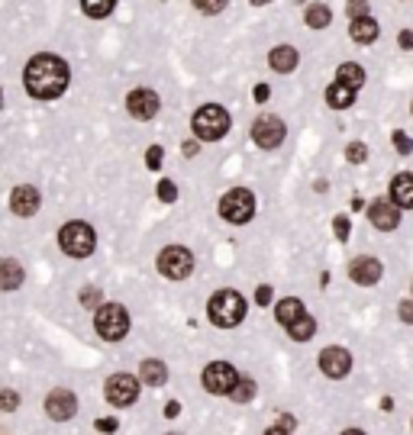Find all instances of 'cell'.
<instances>
[{
    "mask_svg": "<svg viewBox=\"0 0 413 435\" xmlns=\"http://www.w3.org/2000/svg\"><path fill=\"white\" fill-rule=\"evenodd\" d=\"M68 84H71V68L52 52L33 55L23 68V87L33 101H59L68 91Z\"/></svg>",
    "mask_w": 413,
    "mask_h": 435,
    "instance_id": "6da1fadb",
    "label": "cell"
},
{
    "mask_svg": "<svg viewBox=\"0 0 413 435\" xmlns=\"http://www.w3.org/2000/svg\"><path fill=\"white\" fill-rule=\"evenodd\" d=\"M59 249L71 258H91L94 249H97V233L85 219H71L59 229Z\"/></svg>",
    "mask_w": 413,
    "mask_h": 435,
    "instance_id": "7a4b0ae2",
    "label": "cell"
},
{
    "mask_svg": "<svg viewBox=\"0 0 413 435\" xmlns=\"http://www.w3.org/2000/svg\"><path fill=\"white\" fill-rule=\"evenodd\" d=\"M191 129H194V135L201 142H219V139L229 133L226 107H219V103H203L194 117H191Z\"/></svg>",
    "mask_w": 413,
    "mask_h": 435,
    "instance_id": "3957f363",
    "label": "cell"
},
{
    "mask_svg": "<svg viewBox=\"0 0 413 435\" xmlns=\"http://www.w3.org/2000/svg\"><path fill=\"white\" fill-rule=\"evenodd\" d=\"M207 316H210L213 326L219 329H233L245 319V300L242 293L236 290H219L210 297V307H207Z\"/></svg>",
    "mask_w": 413,
    "mask_h": 435,
    "instance_id": "277c9868",
    "label": "cell"
},
{
    "mask_svg": "<svg viewBox=\"0 0 413 435\" xmlns=\"http://www.w3.org/2000/svg\"><path fill=\"white\" fill-rule=\"evenodd\" d=\"M94 329L103 342H119L129 332V313L123 303H101L94 310Z\"/></svg>",
    "mask_w": 413,
    "mask_h": 435,
    "instance_id": "5b68a950",
    "label": "cell"
},
{
    "mask_svg": "<svg viewBox=\"0 0 413 435\" xmlns=\"http://www.w3.org/2000/svg\"><path fill=\"white\" fill-rule=\"evenodd\" d=\"M219 216L233 223V226H245L249 219L255 216V197L252 191H245V187H233V191L223 193V200H219Z\"/></svg>",
    "mask_w": 413,
    "mask_h": 435,
    "instance_id": "8992f818",
    "label": "cell"
},
{
    "mask_svg": "<svg viewBox=\"0 0 413 435\" xmlns=\"http://www.w3.org/2000/svg\"><path fill=\"white\" fill-rule=\"evenodd\" d=\"M103 397H107L110 406H117V410H126L139 400V377L126 374V371H119V374H110L107 384H103Z\"/></svg>",
    "mask_w": 413,
    "mask_h": 435,
    "instance_id": "52a82bcc",
    "label": "cell"
},
{
    "mask_svg": "<svg viewBox=\"0 0 413 435\" xmlns=\"http://www.w3.org/2000/svg\"><path fill=\"white\" fill-rule=\"evenodd\" d=\"M159 271L168 281H184L194 271V255L184 245H168V249L159 251Z\"/></svg>",
    "mask_w": 413,
    "mask_h": 435,
    "instance_id": "ba28073f",
    "label": "cell"
},
{
    "mask_svg": "<svg viewBox=\"0 0 413 435\" xmlns=\"http://www.w3.org/2000/svg\"><path fill=\"white\" fill-rule=\"evenodd\" d=\"M284 135H287V126H284V119L275 117V113H261L252 123V142L259 145V149H278V145L284 142Z\"/></svg>",
    "mask_w": 413,
    "mask_h": 435,
    "instance_id": "9c48e42d",
    "label": "cell"
},
{
    "mask_svg": "<svg viewBox=\"0 0 413 435\" xmlns=\"http://www.w3.org/2000/svg\"><path fill=\"white\" fill-rule=\"evenodd\" d=\"M236 368L233 364H226V361H213V364H207L201 374V384L207 394L213 397H226L229 390H233V384H236Z\"/></svg>",
    "mask_w": 413,
    "mask_h": 435,
    "instance_id": "30bf717a",
    "label": "cell"
},
{
    "mask_svg": "<svg viewBox=\"0 0 413 435\" xmlns=\"http://www.w3.org/2000/svg\"><path fill=\"white\" fill-rule=\"evenodd\" d=\"M159 110H161V101L152 87H136V91L126 94V113L133 119H139V123L155 119L159 117Z\"/></svg>",
    "mask_w": 413,
    "mask_h": 435,
    "instance_id": "8fae6325",
    "label": "cell"
},
{
    "mask_svg": "<svg viewBox=\"0 0 413 435\" xmlns=\"http://www.w3.org/2000/svg\"><path fill=\"white\" fill-rule=\"evenodd\" d=\"M75 413H78L75 390H68V387L49 390V397H45V416H49L52 422H68V419H75Z\"/></svg>",
    "mask_w": 413,
    "mask_h": 435,
    "instance_id": "7c38bea8",
    "label": "cell"
},
{
    "mask_svg": "<svg viewBox=\"0 0 413 435\" xmlns=\"http://www.w3.org/2000/svg\"><path fill=\"white\" fill-rule=\"evenodd\" d=\"M317 364H320V371L326 377L342 381V377L352 371V355H349V348H342V345H329V348H323V352H320Z\"/></svg>",
    "mask_w": 413,
    "mask_h": 435,
    "instance_id": "4fadbf2b",
    "label": "cell"
},
{
    "mask_svg": "<svg viewBox=\"0 0 413 435\" xmlns=\"http://www.w3.org/2000/svg\"><path fill=\"white\" fill-rule=\"evenodd\" d=\"M368 219L371 226L381 229V233H394L400 226V207L391 197H378V200L368 203Z\"/></svg>",
    "mask_w": 413,
    "mask_h": 435,
    "instance_id": "5bb4252c",
    "label": "cell"
},
{
    "mask_svg": "<svg viewBox=\"0 0 413 435\" xmlns=\"http://www.w3.org/2000/svg\"><path fill=\"white\" fill-rule=\"evenodd\" d=\"M39 207H43V197H39V187L33 184H20L13 187V193H10V213L20 219H29L39 213Z\"/></svg>",
    "mask_w": 413,
    "mask_h": 435,
    "instance_id": "9a60e30c",
    "label": "cell"
},
{
    "mask_svg": "<svg viewBox=\"0 0 413 435\" xmlns=\"http://www.w3.org/2000/svg\"><path fill=\"white\" fill-rule=\"evenodd\" d=\"M381 274H384V265H381L378 258H371V255H358V258H352V265H349V277H352V284H358V287H375L381 281Z\"/></svg>",
    "mask_w": 413,
    "mask_h": 435,
    "instance_id": "2e32d148",
    "label": "cell"
},
{
    "mask_svg": "<svg viewBox=\"0 0 413 435\" xmlns=\"http://www.w3.org/2000/svg\"><path fill=\"white\" fill-rule=\"evenodd\" d=\"M23 281H26V268L17 258H0V290L3 293L20 290Z\"/></svg>",
    "mask_w": 413,
    "mask_h": 435,
    "instance_id": "e0dca14e",
    "label": "cell"
},
{
    "mask_svg": "<svg viewBox=\"0 0 413 435\" xmlns=\"http://www.w3.org/2000/svg\"><path fill=\"white\" fill-rule=\"evenodd\" d=\"M391 200L400 209H413V171H400L391 181Z\"/></svg>",
    "mask_w": 413,
    "mask_h": 435,
    "instance_id": "ac0fdd59",
    "label": "cell"
},
{
    "mask_svg": "<svg viewBox=\"0 0 413 435\" xmlns=\"http://www.w3.org/2000/svg\"><path fill=\"white\" fill-rule=\"evenodd\" d=\"M349 36H352V42H358V45H371V42L381 36V29H378V23L365 13V17L349 20Z\"/></svg>",
    "mask_w": 413,
    "mask_h": 435,
    "instance_id": "d6986e66",
    "label": "cell"
},
{
    "mask_svg": "<svg viewBox=\"0 0 413 435\" xmlns=\"http://www.w3.org/2000/svg\"><path fill=\"white\" fill-rule=\"evenodd\" d=\"M297 61H300V55H297L294 45H275L268 55V65L278 71V75H291L297 68Z\"/></svg>",
    "mask_w": 413,
    "mask_h": 435,
    "instance_id": "ffe728a7",
    "label": "cell"
},
{
    "mask_svg": "<svg viewBox=\"0 0 413 435\" xmlns=\"http://www.w3.org/2000/svg\"><path fill=\"white\" fill-rule=\"evenodd\" d=\"M139 381L149 387H161L165 381H168V368H165V361L159 358H145L143 364H139Z\"/></svg>",
    "mask_w": 413,
    "mask_h": 435,
    "instance_id": "44dd1931",
    "label": "cell"
},
{
    "mask_svg": "<svg viewBox=\"0 0 413 435\" xmlns=\"http://www.w3.org/2000/svg\"><path fill=\"white\" fill-rule=\"evenodd\" d=\"M352 101H355V91L349 87V84H342V81H333L326 87V103L333 110H349L352 107Z\"/></svg>",
    "mask_w": 413,
    "mask_h": 435,
    "instance_id": "7402d4cb",
    "label": "cell"
},
{
    "mask_svg": "<svg viewBox=\"0 0 413 435\" xmlns=\"http://www.w3.org/2000/svg\"><path fill=\"white\" fill-rule=\"evenodd\" d=\"M284 329L291 332V339H294V342H307V339H313V332H317V319H313L310 313L304 310L297 319H291Z\"/></svg>",
    "mask_w": 413,
    "mask_h": 435,
    "instance_id": "603a6c76",
    "label": "cell"
},
{
    "mask_svg": "<svg viewBox=\"0 0 413 435\" xmlns=\"http://www.w3.org/2000/svg\"><path fill=\"white\" fill-rule=\"evenodd\" d=\"M304 23L310 26V29H326V26L333 23V10H329L326 3H307Z\"/></svg>",
    "mask_w": 413,
    "mask_h": 435,
    "instance_id": "cb8c5ba5",
    "label": "cell"
},
{
    "mask_svg": "<svg viewBox=\"0 0 413 435\" xmlns=\"http://www.w3.org/2000/svg\"><path fill=\"white\" fill-rule=\"evenodd\" d=\"M304 310H307V307L297 300V297H284V300H278V307H275V319H278L281 326H287L291 319H297Z\"/></svg>",
    "mask_w": 413,
    "mask_h": 435,
    "instance_id": "d4e9b609",
    "label": "cell"
},
{
    "mask_svg": "<svg viewBox=\"0 0 413 435\" xmlns=\"http://www.w3.org/2000/svg\"><path fill=\"white\" fill-rule=\"evenodd\" d=\"M336 81H342V84H349L352 91H358V87L365 84V68L355 65V61H346V65H339Z\"/></svg>",
    "mask_w": 413,
    "mask_h": 435,
    "instance_id": "484cf974",
    "label": "cell"
},
{
    "mask_svg": "<svg viewBox=\"0 0 413 435\" xmlns=\"http://www.w3.org/2000/svg\"><path fill=\"white\" fill-rule=\"evenodd\" d=\"M81 10L91 20H107L117 10V0H81Z\"/></svg>",
    "mask_w": 413,
    "mask_h": 435,
    "instance_id": "4316f807",
    "label": "cell"
},
{
    "mask_svg": "<svg viewBox=\"0 0 413 435\" xmlns=\"http://www.w3.org/2000/svg\"><path fill=\"white\" fill-rule=\"evenodd\" d=\"M226 397H233V403H249L255 397V381L252 377H236V384Z\"/></svg>",
    "mask_w": 413,
    "mask_h": 435,
    "instance_id": "83f0119b",
    "label": "cell"
},
{
    "mask_svg": "<svg viewBox=\"0 0 413 435\" xmlns=\"http://www.w3.org/2000/svg\"><path fill=\"white\" fill-rule=\"evenodd\" d=\"M78 300H81V307H85V310H97V307L103 303V290H101V287H85Z\"/></svg>",
    "mask_w": 413,
    "mask_h": 435,
    "instance_id": "f1b7e54d",
    "label": "cell"
},
{
    "mask_svg": "<svg viewBox=\"0 0 413 435\" xmlns=\"http://www.w3.org/2000/svg\"><path fill=\"white\" fill-rule=\"evenodd\" d=\"M201 13H207V17H217V13H223L226 10V3L229 0H191Z\"/></svg>",
    "mask_w": 413,
    "mask_h": 435,
    "instance_id": "f546056e",
    "label": "cell"
},
{
    "mask_svg": "<svg viewBox=\"0 0 413 435\" xmlns=\"http://www.w3.org/2000/svg\"><path fill=\"white\" fill-rule=\"evenodd\" d=\"M346 158L352 161V165H362V161H368V145L349 142V145H346Z\"/></svg>",
    "mask_w": 413,
    "mask_h": 435,
    "instance_id": "4dcf8cb0",
    "label": "cell"
},
{
    "mask_svg": "<svg viewBox=\"0 0 413 435\" xmlns=\"http://www.w3.org/2000/svg\"><path fill=\"white\" fill-rule=\"evenodd\" d=\"M391 139H394V149L400 152V155H413V139L404 133V129H394V133H391Z\"/></svg>",
    "mask_w": 413,
    "mask_h": 435,
    "instance_id": "1f68e13d",
    "label": "cell"
},
{
    "mask_svg": "<svg viewBox=\"0 0 413 435\" xmlns=\"http://www.w3.org/2000/svg\"><path fill=\"white\" fill-rule=\"evenodd\" d=\"M20 410V394L17 390H0V413Z\"/></svg>",
    "mask_w": 413,
    "mask_h": 435,
    "instance_id": "d6a6232c",
    "label": "cell"
},
{
    "mask_svg": "<svg viewBox=\"0 0 413 435\" xmlns=\"http://www.w3.org/2000/svg\"><path fill=\"white\" fill-rule=\"evenodd\" d=\"M159 200L161 203H175L177 200V187H175V181H159Z\"/></svg>",
    "mask_w": 413,
    "mask_h": 435,
    "instance_id": "836d02e7",
    "label": "cell"
},
{
    "mask_svg": "<svg viewBox=\"0 0 413 435\" xmlns=\"http://www.w3.org/2000/svg\"><path fill=\"white\" fill-rule=\"evenodd\" d=\"M346 13H349V20L365 17V13H368V0H349V3H346Z\"/></svg>",
    "mask_w": 413,
    "mask_h": 435,
    "instance_id": "e575fe53",
    "label": "cell"
},
{
    "mask_svg": "<svg viewBox=\"0 0 413 435\" xmlns=\"http://www.w3.org/2000/svg\"><path fill=\"white\" fill-rule=\"evenodd\" d=\"M161 158H165V149H161V145H152V149L145 152V165L152 168V171L161 168Z\"/></svg>",
    "mask_w": 413,
    "mask_h": 435,
    "instance_id": "d590c367",
    "label": "cell"
},
{
    "mask_svg": "<svg viewBox=\"0 0 413 435\" xmlns=\"http://www.w3.org/2000/svg\"><path fill=\"white\" fill-rule=\"evenodd\" d=\"M349 229H352V226H349V216H336V219H333V233H336V239H342V242H346Z\"/></svg>",
    "mask_w": 413,
    "mask_h": 435,
    "instance_id": "8d00e7d4",
    "label": "cell"
},
{
    "mask_svg": "<svg viewBox=\"0 0 413 435\" xmlns=\"http://www.w3.org/2000/svg\"><path fill=\"white\" fill-rule=\"evenodd\" d=\"M294 429H297L294 416H284V419H278V422L271 426V432H294Z\"/></svg>",
    "mask_w": 413,
    "mask_h": 435,
    "instance_id": "74e56055",
    "label": "cell"
},
{
    "mask_svg": "<svg viewBox=\"0 0 413 435\" xmlns=\"http://www.w3.org/2000/svg\"><path fill=\"white\" fill-rule=\"evenodd\" d=\"M255 303H259V307H268L271 303V287L268 284H261L259 290H255Z\"/></svg>",
    "mask_w": 413,
    "mask_h": 435,
    "instance_id": "f35d334b",
    "label": "cell"
},
{
    "mask_svg": "<svg viewBox=\"0 0 413 435\" xmlns=\"http://www.w3.org/2000/svg\"><path fill=\"white\" fill-rule=\"evenodd\" d=\"M252 97H255V103H265L271 97V91H268V84H255V91H252Z\"/></svg>",
    "mask_w": 413,
    "mask_h": 435,
    "instance_id": "ab89813d",
    "label": "cell"
},
{
    "mask_svg": "<svg viewBox=\"0 0 413 435\" xmlns=\"http://www.w3.org/2000/svg\"><path fill=\"white\" fill-rule=\"evenodd\" d=\"M397 313H400V319H404V323H413V300H404L400 307H397Z\"/></svg>",
    "mask_w": 413,
    "mask_h": 435,
    "instance_id": "60d3db41",
    "label": "cell"
},
{
    "mask_svg": "<svg viewBox=\"0 0 413 435\" xmlns=\"http://www.w3.org/2000/svg\"><path fill=\"white\" fill-rule=\"evenodd\" d=\"M397 45H400V49H413V33L410 29H404V33L397 36Z\"/></svg>",
    "mask_w": 413,
    "mask_h": 435,
    "instance_id": "b9f144b4",
    "label": "cell"
},
{
    "mask_svg": "<svg viewBox=\"0 0 413 435\" xmlns=\"http://www.w3.org/2000/svg\"><path fill=\"white\" fill-rule=\"evenodd\" d=\"M97 429H101V432H113V429H117V419H97Z\"/></svg>",
    "mask_w": 413,
    "mask_h": 435,
    "instance_id": "7bdbcfd3",
    "label": "cell"
},
{
    "mask_svg": "<svg viewBox=\"0 0 413 435\" xmlns=\"http://www.w3.org/2000/svg\"><path fill=\"white\" fill-rule=\"evenodd\" d=\"M177 413H181V406H177V403H175V400H171V403H168V406H165V416H168V419H175V416H177Z\"/></svg>",
    "mask_w": 413,
    "mask_h": 435,
    "instance_id": "ee69618b",
    "label": "cell"
},
{
    "mask_svg": "<svg viewBox=\"0 0 413 435\" xmlns=\"http://www.w3.org/2000/svg\"><path fill=\"white\" fill-rule=\"evenodd\" d=\"M184 155H187V158H194V155H197V142H184Z\"/></svg>",
    "mask_w": 413,
    "mask_h": 435,
    "instance_id": "f6af8a7d",
    "label": "cell"
},
{
    "mask_svg": "<svg viewBox=\"0 0 413 435\" xmlns=\"http://www.w3.org/2000/svg\"><path fill=\"white\" fill-rule=\"evenodd\" d=\"M252 7H265V3H271V0H249Z\"/></svg>",
    "mask_w": 413,
    "mask_h": 435,
    "instance_id": "bcb514c9",
    "label": "cell"
},
{
    "mask_svg": "<svg viewBox=\"0 0 413 435\" xmlns=\"http://www.w3.org/2000/svg\"><path fill=\"white\" fill-rule=\"evenodd\" d=\"M410 113H413V103H410Z\"/></svg>",
    "mask_w": 413,
    "mask_h": 435,
    "instance_id": "7dc6e473",
    "label": "cell"
}]
</instances>
